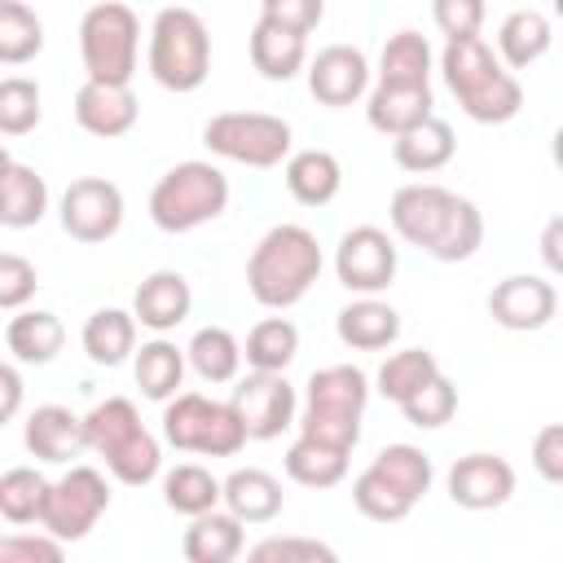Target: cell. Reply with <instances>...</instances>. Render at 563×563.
<instances>
[{
	"instance_id": "6da1fadb",
	"label": "cell",
	"mask_w": 563,
	"mask_h": 563,
	"mask_svg": "<svg viewBox=\"0 0 563 563\" xmlns=\"http://www.w3.org/2000/svg\"><path fill=\"white\" fill-rule=\"evenodd\" d=\"M444 79L453 88V97L462 101V110L475 123H506L519 114L523 106V88L510 70H501V62L493 57V48L479 35H457L444 44Z\"/></svg>"
},
{
	"instance_id": "7a4b0ae2",
	"label": "cell",
	"mask_w": 563,
	"mask_h": 563,
	"mask_svg": "<svg viewBox=\"0 0 563 563\" xmlns=\"http://www.w3.org/2000/svg\"><path fill=\"white\" fill-rule=\"evenodd\" d=\"M321 273V246L303 224H273L251 260H246V286L264 308H290L308 295V286Z\"/></svg>"
},
{
	"instance_id": "3957f363",
	"label": "cell",
	"mask_w": 563,
	"mask_h": 563,
	"mask_svg": "<svg viewBox=\"0 0 563 563\" xmlns=\"http://www.w3.org/2000/svg\"><path fill=\"white\" fill-rule=\"evenodd\" d=\"M211 70V35L207 22L185 9L167 4L150 31V75L172 92H194Z\"/></svg>"
},
{
	"instance_id": "277c9868",
	"label": "cell",
	"mask_w": 563,
	"mask_h": 563,
	"mask_svg": "<svg viewBox=\"0 0 563 563\" xmlns=\"http://www.w3.org/2000/svg\"><path fill=\"white\" fill-rule=\"evenodd\" d=\"M229 202V180L220 167L211 163H176L172 172L158 176V185L150 189V220L163 233H189L207 220H216Z\"/></svg>"
},
{
	"instance_id": "5b68a950",
	"label": "cell",
	"mask_w": 563,
	"mask_h": 563,
	"mask_svg": "<svg viewBox=\"0 0 563 563\" xmlns=\"http://www.w3.org/2000/svg\"><path fill=\"white\" fill-rule=\"evenodd\" d=\"M136 40H141V22H136L132 4H123V0L92 4L79 22V57H84L88 79L128 84L136 70Z\"/></svg>"
},
{
	"instance_id": "8992f818",
	"label": "cell",
	"mask_w": 563,
	"mask_h": 563,
	"mask_svg": "<svg viewBox=\"0 0 563 563\" xmlns=\"http://www.w3.org/2000/svg\"><path fill=\"white\" fill-rule=\"evenodd\" d=\"M163 435H167L172 449L207 453V457H229V453H238L242 440H246V431H242L233 405L207 400V396H198V391H176V396H167Z\"/></svg>"
},
{
	"instance_id": "52a82bcc",
	"label": "cell",
	"mask_w": 563,
	"mask_h": 563,
	"mask_svg": "<svg viewBox=\"0 0 563 563\" xmlns=\"http://www.w3.org/2000/svg\"><path fill=\"white\" fill-rule=\"evenodd\" d=\"M202 141L220 158H233L246 167H277L290 154V123L264 110H224L207 119Z\"/></svg>"
},
{
	"instance_id": "ba28073f",
	"label": "cell",
	"mask_w": 563,
	"mask_h": 563,
	"mask_svg": "<svg viewBox=\"0 0 563 563\" xmlns=\"http://www.w3.org/2000/svg\"><path fill=\"white\" fill-rule=\"evenodd\" d=\"M110 506V484L97 466H70L57 484H48V501L40 515V528L57 541H79L101 510Z\"/></svg>"
},
{
	"instance_id": "9c48e42d",
	"label": "cell",
	"mask_w": 563,
	"mask_h": 563,
	"mask_svg": "<svg viewBox=\"0 0 563 563\" xmlns=\"http://www.w3.org/2000/svg\"><path fill=\"white\" fill-rule=\"evenodd\" d=\"M229 405H233L246 440H273L295 418V387L286 383L282 369H251L233 387V400Z\"/></svg>"
},
{
	"instance_id": "30bf717a",
	"label": "cell",
	"mask_w": 563,
	"mask_h": 563,
	"mask_svg": "<svg viewBox=\"0 0 563 563\" xmlns=\"http://www.w3.org/2000/svg\"><path fill=\"white\" fill-rule=\"evenodd\" d=\"M123 224V194L106 176H75L62 194V229L79 242H106Z\"/></svg>"
},
{
	"instance_id": "8fae6325",
	"label": "cell",
	"mask_w": 563,
	"mask_h": 563,
	"mask_svg": "<svg viewBox=\"0 0 563 563\" xmlns=\"http://www.w3.org/2000/svg\"><path fill=\"white\" fill-rule=\"evenodd\" d=\"M334 273L347 290H361V295L387 290L396 277V242L378 224H356L343 233L334 251Z\"/></svg>"
},
{
	"instance_id": "7c38bea8",
	"label": "cell",
	"mask_w": 563,
	"mask_h": 563,
	"mask_svg": "<svg viewBox=\"0 0 563 563\" xmlns=\"http://www.w3.org/2000/svg\"><path fill=\"white\" fill-rule=\"evenodd\" d=\"M510 493H515V466L497 453H466L449 471V497L466 510L506 506Z\"/></svg>"
},
{
	"instance_id": "4fadbf2b",
	"label": "cell",
	"mask_w": 563,
	"mask_h": 563,
	"mask_svg": "<svg viewBox=\"0 0 563 563\" xmlns=\"http://www.w3.org/2000/svg\"><path fill=\"white\" fill-rule=\"evenodd\" d=\"M453 189L444 185H400L391 194V224L405 242L431 251V242L440 238L444 220H449V207H453Z\"/></svg>"
},
{
	"instance_id": "5bb4252c",
	"label": "cell",
	"mask_w": 563,
	"mask_h": 563,
	"mask_svg": "<svg viewBox=\"0 0 563 563\" xmlns=\"http://www.w3.org/2000/svg\"><path fill=\"white\" fill-rule=\"evenodd\" d=\"M369 84V62L352 44H330L308 66V92L321 106H352Z\"/></svg>"
},
{
	"instance_id": "9a60e30c",
	"label": "cell",
	"mask_w": 563,
	"mask_h": 563,
	"mask_svg": "<svg viewBox=\"0 0 563 563\" xmlns=\"http://www.w3.org/2000/svg\"><path fill=\"white\" fill-rule=\"evenodd\" d=\"M559 308V295L545 277H506L488 290V312L506 330H541Z\"/></svg>"
},
{
	"instance_id": "2e32d148",
	"label": "cell",
	"mask_w": 563,
	"mask_h": 563,
	"mask_svg": "<svg viewBox=\"0 0 563 563\" xmlns=\"http://www.w3.org/2000/svg\"><path fill=\"white\" fill-rule=\"evenodd\" d=\"M141 114V101L128 84H97L84 79L75 92V123L92 136H123Z\"/></svg>"
},
{
	"instance_id": "e0dca14e",
	"label": "cell",
	"mask_w": 563,
	"mask_h": 563,
	"mask_svg": "<svg viewBox=\"0 0 563 563\" xmlns=\"http://www.w3.org/2000/svg\"><path fill=\"white\" fill-rule=\"evenodd\" d=\"M26 449L31 457L40 462H70L88 449V431H84V418L70 413L66 405H40L31 418H26Z\"/></svg>"
},
{
	"instance_id": "ac0fdd59",
	"label": "cell",
	"mask_w": 563,
	"mask_h": 563,
	"mask_svg": "<svg viewBox=\"0 0 563 563\" xmlns=\"http://www.w3.org/2000/svg\"><path fill=\"white\" fill-rule=\"evenodd\" d=\"M132 308H136L132 317H136L141 325H150V330H172V325H180V321L189 317L194 290H189V282H185L180 273L158 268V273H150V277L136 286Z\"/></svg>"
},
{
	"instance_id": "d6986e66",
	"label": "cell",
	"mask_w": 563,
	"mask_h": 563,
	"mask_svg": "<svg viewBox=\"0 0 563 563\" xmlns=\"http://www.w3.org/2000/svg\"><path fill=\"white\" fill-rule=\"evenodd\" d=\"M431 106H435L431 101V84H383L378 79V88L369 92L365 114H369V128L396 136V132L422 123L431 114Z\"/></svg>"
},
{
	"instance_id": "ffe728a7",
	"label": "cell",
	"mask_w": 563,
	"mask_h": 563,
	"mask_svg": "<svg viewBox=\"0 0 563 563\" xmlns=\"http://www.w3.org/2000/svg\"><path fill=\"white\" fill-rule=\"evenodd\" d=\"M308 57V40L282 22H268L260 18L255 31H251V66L264 75V79H290Z\"/></svg>"
},
{
	"instance_id": "44dd1931",
	"label": "cell",
	"mask_w": 563,
	"mask_h": 563,
	"mask_svg": "<svg viewBox=\"0 0 563 563\" xmlns=\"http://www.w3.org/2000/svg\"><path fill=\"white\" fill-rule=\"evenodd\" d=\"M453 150H457L453 128L444 119H435V114H427L422 123H413V128L391 136V154H396V163L405 172H435V167H444L453 158Z\"/></svg>"
},
{
	"instance_id": "7402d4cb",
	"label": "cell",
	"mask_w": 563,
	"mask_h": 563,
	"mask_svg": "<svg viewBox=\"0 0 563 563\" xmlns=\"http://www.w3.org/2000/svg\"><path fill=\"white\" fill-rule=\"evenodd\" d=\"M220 501L229 506V515H238L242 523H268L277 510H282V484L260 471V466H246V471H233L224 484H220Z\"/></svg>"
},
{
	"instance_id": "603a6c76",
	"label": "cell",
	"mask_w": 563,
	"mask_h": 563,
	"mask_svg": "<svg viewBox=\"0 0 563 563\" xmlns=\"http://www.w3.org/2000/svg\"><path fill=\"white\" fill-rule=\"evenodd\" d=\"M44 211H48L44 176L26 163H9L0 172V224L4 229H26V224H40Z\"/></svg>"
},
{
	"instance_id": "cb8c5ba5",
	"label": "cell",
	"mask_w": 563,
	"mask_h": 563,
	"mask_svg": "<svg viewBox=\"0 0 563 563\" xmlns=\"http://www.w3.org/2000/svg\"><path fill=\"white\" fill-rule=\"evenodd\" d=\"M400 334V317H396V308L391 303H383V299H352L343 312H339V339L347 343V347H356V352H378V347H387L391 339Z\"/></svg>"
},
{
	"instance_id": "d4e9b609",
	"label": "cell",
	"mask_w": 563,
	"mask_h": 563,
	"mask_svg": "<svg viewBox=\"0 0 563 563\" xmlns=\"http://www.w3.org/2000/svg\"><path fill=\"white\" fill-rule=\"evenodd\" d=\"M242 550V519L224 510H202L185 528V559L189 563H229Z\"/></svg>"
},
{
	"instance_id": "484cf974",
	"label": "cell",
	"mask_w": 563,
	"mask_h": 563,
	"mask_svg": "<svg viewBox=\"0 0 563 563\" xmlns=\"http://www.w3.org/2000/svg\"><path fill=\"white\" fill-rule=\"evenodd\" d=\"M343 167L330 150H299L286 158V189L303 202V207H325L339 194Z\"/></svg>"
},
{
	"instance_id": "4316f807",
	"label": "cell",
	"mask_w": 563,
	"mask_h": 563,
	"mask_svg": "<svg viewBox=\"0 0 563 563\" xmlns=\"http://www.w3.org/2000/svg\"><path fill=\"white\" fill-rule=\"evenodd\" d=\"M4 343H9V352H13L18 361L44 365V361H53V356L62 352L66 325H62L53 312H44V308H26V312H18V317L9 321Z\"/></svg>"
},
{
	"instance_id": "83f0119b",
	"label": "cell",
	"mask_w": 563,
	"mask_h": 563,
	"mask_svg": "<svg viewBox=\"0 0 563 563\" xmlns=\"http://www.w3.org/2000/svg\"><path fill=\"white\" fill-rule=\"evenodd\" d=\"M365 400H369V383L356 365H325L308 378V409H330V413L361 418Z\"/></svg>"
},
{
	"instance_id": "f1b7e54d",
	"label": "cell",
	"mask_w": 563,
	"mask_h": 563,
	"mask_svg": "<svg viewBox=\"0 0 563 563\" xmlns=\"http://www.w3.org/2000/svg\"><path fill=\"white\" fill-rule=\"evenodd\" d=\"M497 48H501V57H506L510 70L532 66L550 48V18L541 9H515L501 22V31H497Z\"/></svg>"
},
{
	"instance_id": "f546056e",
	"label": "cell",
	"mask_w": 563,
	"mask_h": 563,
	"mask_svg": "<svg viewBox=\"0 0 563 563\" xmlns=\"http://www.w3.org/2000/svg\"><path fill=\"white\" fill-rule=\"evenodd\" d=\"M136 343V317H128L123 308H101L84 321V352L97 365H119Z\"/></svg>"
},
{
	"instance_id": "4dcf8cb0",
	"label": "cell",
	"mask_w": 563,
	"mask_h": 563,
	"mask_svg": "<svg viewBox=\"0 0 563 563\" xmlns=\"http://www.w3.org/2000/svg\"><path fill=\"white\" fill-rule=\"evenodd\" d=\"M286 475H290L295 484H303V488H330V484H339V479L347 475V453L299 435V440L286 449Z\"/></svg>"
},
{
	"instance_id": "1f68e13d",
	"label": "cell",
	"mask_w": 563,
	"mask_h": 563,
	"mask_svg": "<svg viewBox=\"0 0 563 563\" xmlns=\"http://www.w3.org/2000/svg\"><path fill=\"white\" fill-rule=\"evenodd\" d=\"M163 501L176 515H189L194 519V515H202V510H211L220 501V479L207 466H198V462H180L163 479Z\"/></svg>"
},
{
	"instance_id": "d6a6232c",
	"label": "cell",
	"mask_w": 563,
	"mask_h": 563,
	"mask_svg": "<svg viewBox=\"0 0 563 563\" xmlns=\"http://www.w3.org/2000/svg\"><path fill=\"white\" fill-rule=\"evenodd\" d=\"M479 242H484V216H479V207L471 198H453L449 220H444L440 238L431 242V255L444 260V264H462V260H471L479 251Z\"/></svg>"
},
{
	"instance_id": "836d02e7",
	"label": "cell",
	"mask_w": 563,
	"mask_h": 563,
	"mask_svg": "<svg viewBox=\"0 0 563 563\" xmlns=\"http://www.w3.org/2000/svg\"><path fill=\"white\" fill-rule=\"evenodd\" d=\"M180 378H185V352H180L176 343L154 339V343H145V347L136 352V387H141L150 400L176 396Z\"/></svg>"
},
{
	"instance_id": "e575fe53",
	"label": "cell",
	"mask_w": 563,
	"mask_h": 563,
	"mask_svg": "<svg viewBox=\"0 0 563 563\" xmlns=\"http://www.w3.org/2000/svg\"><path fill=\"white\" fill-rule=\"evenodd\" d=\"M48 501V479L35 466H9L0 475V515L9 523H40Z\"/></svg>"
},
{
	"instance_id": "d590c367",
	"label": "cell",
	"mask_w": 563,
	"mask_h": 563,
	"mask_svg": "<svg viewBox=\"0 0 563 563\" xmlns=\"http://www.w3.org/2000/svg\"><path fill=\"white\" fill-rule=\"evenodd\" d=\"M44 48V26L31 4L22 0H0V62L22 66Z\"/></svg>"
},
{
	"instance_id": "8d00e7d4",
	"label": "cell",
	"mask_w": 563,
	"mask_h": 563,
	"mask_svg": "<svg viewBox=\"0 0 563 563\" xmlns=\"http://www.w3.org/2000/svg\"><path fill=\"white\" fill-rule=\"evenodd\" d=\"M431 75V48L418 31H396L387 44H383V57H378V79L383 84H427Z\"/></svg>"
},
{
	"instance_id": "74e56055",
	"label": "cell",
	"mask_w": 563,
	"mask_h": 563,
	"mask_svg": "<svg viewBox=\"0 0 563 563\" xmlns=\"http://www.w3.org/2000/svg\"><path fill=\"white\" fill-rule=\"evenodd\" d=\"M299 352V330L286 317H264L246 334V365L251 369H286Z\"/></svg>"
},
{
	"instance_id": "f35d334b",
	"label": "cell",
	"mask_w": 563,
	"mask_h": 563,
	"mask_svg": "<svg viewBox=\"0 0 563 563\" xmlns=\"http://www.w3.org/2000/svg\"><path fill=\"white\" fill-rule=\"evenodd\" d=\"M189 365L207 378V383H229L238 374V361H242V347L238 339L224 330V325H202L194 339H189Z\"/></svg>"
},
{
	"instance_id": "ab89813d",
	"label": "cell",
	"mask_w": 563,
	"mask_h": 563,
	"mask_svg": "<svg viewBox=\"0 0 563 563\" xmlns=\"http://www.w3.org/2000/svg\"><path fill=\"white\" fill-rule=\"evenodd\" d=\"M352 501H356V510H361L365 519H374V523H396V519H405V515L413 510V501H409L378 466H365V471L356 475Z\"/></svg>"
},
{
	"instance_id": "60d3db41",
	"label": "cell",
	"mask_w": 563,
	"mask_h": 563,
	"mask_svg": "<svg viewBox=\"0 0 563 563\" xmlns=\"http://www.w3.org/2000/svg\"><path fill=\"white\" fill-rule=\"evenodd\" d=\"M158 462H163L158 440H154L145 427H136L132 435H123V440L106 453V466H110V475H114L119 484H150V479L158 475Z\"/></svg>"
},
{
	"instance_id": "b9f144b4",
	"label": "cell",
	"mask_w": 563,
	"mask_h": 563,
	"mask_svg": "<svg viewBox=\"0 0 563 563\" xmlns=\"http://www.w3.org/2000/svg\"><path fill=\"white\" fill-rule=\"evenodd\" d=\"M431 374H440L435 356H431L427 347H405V352H396V356L383 361V369H378V391L400 405V400H405L409 391H418Z\"/></svg>"
},
{
	"instance_id": "7bdbcfd3",
	"label": "cell",
	"mask_w": 563,
	"mask_h": 563,
	"mask_svg": "<svg viewBox=\"0 0 563 563\" xmlns=\"http://www.w3.org/2000/svg\"><path fill=\"white\" fill-rule=\"evenodd\" d=\"M141 427V413H136V405L128 400V396H110V400H101V405H92V413L84 418V431H88V449H97L101 457L123 440V435H132Z\"/></svg>"
},
{
	"instance_id": "ee69618b",
	"label": "cell",
	"mask_w": 563,
	"mask_h": 563,
	"mask_svg": "<svg viewBox=\"0 0 563 563\" xmlns=\"http://www.w3.org/2000/svg\"><path fill=\"white\" fill-rule=\"evenodd\" d=\"M369 466H378L409 501H418L431 488V457L413 444H387V449H378V457Z\"/></svg>"
},
{
	"instance_id": "f6af8a7d",
	"label": "cell",
	"mask_w": 563,
	"mask_h": 563,
	"mask_svg": "<svg viewBox=\"0 0 563 563\" xmlns=\"http://www.w3.org/2000/svg\"><path fill=\"white\" fill-rule=\"evenodd\" d=\"M40 84L26 75H4L0 79V132L4 136H26L40 123Z\"/></svg>"
},
{
	"instance_id": "bcb514c9",
	"label": "cell",
	"mask_w": 563,
	"mask_h": 563,
	"mask_svg": "<svg viewBox=\"0 0 563 563\" xmlns=\"http://www.w3.org/2000/svg\"><path fill=\"white\" fill-rule=\"evenodd\" d=\"M400 409H405V418L413 427H444L453 418V409H457V387L444 374H431L418 391H409L400 400Z\"/></svg>"
},
{
	"instance_id": "7dc6e473",
	"label": "cell",
	"mask_w": 563,
	"mask_h": 563,
	"mask_svg": "<svg viewBox=\"0 0 563 563\" xmlns=\"http://www.w3.org/2000/svg\"><path fill=\"white\" fill-rule=\"evenodd\" d=\"M299 435L352 453L356 440H361V418H352V413H330V409H303V418H299Z\"/></svg>"
},
{
	"instance_id": "c3c4849f",
	"label": "cell",
	"mask_w": 563,
	"mask_h": 563,
	"mask_svg": "<svg viewBox=\"0 0 563 563\" xmlns=\"http://www.w3.org/2000/svg\"><path fill=\"white\" fill-rule=\"evenodd\" d=\"M251 563H334V550L312 537H268L251 550Z\"/></svg>"
},
{
	"instance_id": "681fc988",
	"label": "cell",
	"mask_w": 563,
	"mask_h": 563,
	"mask_svg": "<svg viewBox=\"0 0 563 563\" xmlns=\"http://www.w3.org/2000/svg\"><path fill=\"white\" fill-rule=\"evenodd\" d=\"M35 286H40L35 264L22 260V255L0 251V308H22L35 295Z\"/></svg>"
},
{
	"instance_id": "f907efd6",
	"label": "cell",
	"mask_w": 563,
	"mask_h": 563,
	"mask_svg": "<svg viewBox=\"0 0 563 563\" xmlns=\"http://www.w3.org/2000/svg\"><path fill=\"white\" fill-rule=\"evenodd\" d=\"M431 18L444 31V40L479 35V26H484V0H431Z\"/></svg>"
},
{
	"instance_id": "816d5d0a",
	"label": "cell",
	"mask_w": 563,
	"mask_h": 563,
	"mask_svg": "<svg viewBox=\"0 0 563 563\" xmlns=\"http://www.w3.org/2000/svg\"><path fill=\"white\" fill-rule=\"evenodd\" d=\"M62 559V541L57 537H0V563H57Z\"/></svg>"
},
{
	"instance_id": "f5cc1de1",
	"label": "cell",
	"mask_w": 563,
	"mask_h": 563,
	"mask_svg": "<svg viewBox=\"0 0 563 563\" xmlns=\"http://www.w3.org/2000/svg\"><path fill=\"white\" fill-rule=\"evenodd\" d=\"M260 4H264L260 18L282 22V26L299 31V35H308L321 22V13H325V0H260Z\"/></svg>"
},
{
	"instance_id": "db71d44e",
	"label": "cell",
	"mask_w": 563,
	"mask_h": 563,
	"mask_svg": "<svg viewBox=\"0 0 563 563\" xmlns=\"http://www.w3.org/2000/svg\"><path fill=\"white\" fill-rule=\"evenodd\" d=\"M532 466L545 484H563V422H545L532 440Z\"/></svg>"
},
{
	"instance_id": "11a10c76",
	"label": "cell",
	"mask_w": 563,
	"mask_h": 563,
	"mask_svg": "<svg viewBox=\"0 0 563 563\" xmlns=\"http://www.w3.org/2000/svg\"><path fill=\"white\" fill-rule=\"evenodd\" d=\"M18 409H22V378H18L13 365L0 361V427H4Z\"/></svg>"
},
{
	"instance_id": "9f6ffc18",
	"label": "cell",
	"mask_w": 563,
	"mask_h": 563,
	"mask_svg": "<svg viewBox=\"0 0 563 563\" xmlns=\"http://www.w3.org/2000/svg\"><path fill=\"white\" fill-rule=\"evenodd\" d=\"M541 255H545V264H550V268H563V216H550V220H545Z\"/></svg>"
},
{
	"instance_id": "6f0895ef",
	"label": "cell",
	"mask_w": 563,
	"mask_h": 563,
	"mask_svg": "<svg viewBox=\"0 0 563 563\" xmlns=\"http://www.w3.org/2000/svg\"><path fill=\"white\" fill-rule=\"evenodd\" d=\"M9 163H13V158H9V154H4V150H0V172H4V167H9Z\"/></svg>"
}]
</instances>
